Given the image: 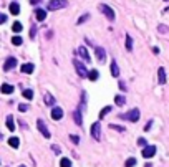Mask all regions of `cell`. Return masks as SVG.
I'll return each mask as SVG.
<instances>
[{
  "label": "cell",
  "instance_id": "obj_1",
  "mask_svg": "<svg viewBox=\"0 0 169 167\" xmlns=\"http://www.w3.org/2000/svg\"><path fill=\"white\" fill-rule=\"evenodd\" d=\"M68 5L66 0H50L47 5V9L48 10H60V9H65Z\"/></svg>",
  "mask_w": 169,
  "mask_h": 167
},
{
  "label": "cell",
  "instance_id": "obj_2",
  "mask_svg": "<svg viewBox=\"0 0 169 167\" xmlns=\"http://www.w3.org/2000/svg\"><path fill=\"white\" fill-rule=\"evenodd\" d=\"M123 119H126V121H131V122H138L139 121V109H131V111H128L126 114H123Z\"/></svg>",
  "mask_w": 169,
  "mask_h": 167
},
{
  "label": "cell",
  "instance_id": "obj_3",
  "mask_svg": "<svg viewBox=\"0 0 169 167\" xmlns=\"http://www.w3.org/2000/svg\"><path fill=\"white\" fill-rule=\"evenodd\" d=\"M73 65H75L76 73H78V75H80L81 78H84V76H88V75H90L88 71H86V68H84V65H83V63H80L78 60H75V61H73Z\"/></svg>",
  "mask_w": 169,
  "mask_h": 167
},
{
  "label": "cell",
  "instance_id": "obj_4",
  "mask_svg": "<svg viewBox=\"0 0 169 167\" xmlns=\"http://www.w3.org/2000/svg\"><path fill=\"white\" fill-rule=\"evenodd\" d=\"M91 136L95 137V141H101V124L100 122H95L91 126Z\"/></svg>",
  "mask_w": 169,
  "mask_h": 167
},
{
  "label": "cell",
  "instance_id": "obj_5",
  "mask_svg": "<svg viewBox=\"0 0 169 167\" xmlns=\"http://www.w3.org/2000/svg\"><path fill=\"white\" fill-rule=\"evenodd\" d=\"M100 10H101L106 17H108V20H110V22L114 20V12H113L111 7H108V5H100Z\"/></svg>",
  "mask_w": 169,
  "mask_h": 167
},
{
  "label": "cell",
  "instance_id": "obj_6",
  "mask_svg": "<svg viewBox=\"0 0 169 167\" xmlns=\"http://www.w3.org/2000/svg\"><path fill=\"white\" fill-rule=\"evenodd\" d=\"M37 126H38V129L42 131L43 137H47V139H48V137H50V136H51V132H50V131H48L47 124H45V122H43L42 119H38V121H37Z\"/></svg>",
  "mask_w": 169,
  "mask_h": 167
},
{
  "label": "cell",
  "instance_id": "obj_7",
  "mask_svg": "<svg viewBox=\"0 0 169 167\" xmlns=\"http://www.w3.org/2000/svg\"><path fill=\"white\" fill-rule=\"evenodd\" d=\"M154 154H156V146H146L143 149V157L144 159H151Z\"/></svg>",
  "mask_w": 169,
  "mask_h": 167
},
{
  "label": "cell",
  "instance_id": "obj_8",
  "mask_svg": "<svg viewBox=\"0 0 169 167\" xmlns=\"http://www.w3.org/2000/svg\"><path fill=\"white\" fill-rule=\"evenodd\" d=\"M76 53L80 55V58H83L86 63H90V61H91V58H90V53H88V50H86L84 46H80V48L76 50Z\"/></svg>",
  "mask_w": 169,
  "mask_h": 167
},
{
  "label": "cell",
  "instance_id": "obj_9",
  "mask_svg": "<svg viewBox=\"0 0 169 167\" xmlns=\"http://www.w3.org/2000/svg\"><path fill=\"white\" fill-rule=\"evenodd\" d=\"M95 53H96V58H98V61H100V63H105L106 61V53H105V50H103L101 46H96Z\"/></svg>",
  "mask_w": 169,
  "mask_h": 167
},
{
  "label": "cell",
  "instance_id": "obj_10",
  "mask_svg": "<svg viewBox=\"0 0 169 167\" xmlns=\"http://www.w3.org/2000/svg\"><path fill=\"white\" fill-rule=\"evenodd\" d=\"M15 65H17V60L13 58V56H10V58H7V61H5L4 70H5V71H10L12 68H15Z\"/></svg>",
  "mask_w": 169,
  "mask_h": 167
},
{
  "label": "cell",
  "instance_id": "obj_11",
  "mask_svg": "<svg viewBox=\"0 0 169 167\" xmlns=\"http://www.w3.org/2000/svg\"><path fill=\"white\" fill-rule=\"evenodd\" d=\"M51 117H53L55 121H60V119L63 117V109L61 108H53L51 109Z\"/></svg>",
  "mask_w": 169,
  "mask_h": 167
},
{
  "label": "cell",
  "instance_id": "obj_12",
  "mask_svg": "<svg viewBox=\"0 0 169 167\" xmlns=\"http://www.w3.org/2000/svg\"><path fill=\"white\" fill-rule=\"evenodd\" d=\"M35 17H37L38 22H42V20H45V17H47V12L42 10V9H37L35 10Z\"/></svg>",
  "mask_w": 169,
  "mask_h": 167
},
{
  "label": "cell",
  "instance_id": "obj_13",
  "mask_svg": "<svg viewBox=\"0 0 169 167\" xmlns=\"http://www.w3.org/2000/svg\"><path fill=\"white\" fill-rule=\"evenodd\" d=\"M111 75H113L114 78L119 76V68H118V65H116V61H111Z\"/></svg>",
  "mask_w": 169,
  "mask_h": 167
},
{
  "label": "cell",
  "instance_id": "obj_14",
  "mask_svg": "<svg viewBox=\"0 0 169 167\" xmlns=\"http://www.w3.org/2000/svg\"><path fill=\"white\" fill-rule=\"evenodd\" d=\"M157 79H159V84H164V83H166V75H164V68H159V71H157Z\"/></svg>",
  "mask_w": 169,
  "mask_h": 167
},
{
  "label": "cell",
  "instance_id": "obj_15",
  "mask_svg": "<svg viewBox=\"0 0 169 167\" xmlns=\"http://www.w3.org/2000/svg\"><path fill=\"white\" fill-rule=\"evenodd\" d=\"M45 104H47V106H53V104H55V98L51 96L50 93L45 94Z\"/></svg>",
  "mask_w": 169,
  "mask_h": 167
},
{
  "label": "cell",
  "instance_id": "obj_16",
  "mask_svg": "<svg viewBox=\"0 0 169 167\" xmlns=\"http://www.w3.org/2000/svg\"><path fill=\"white\" fill-rule=\"evenodd\" d=\"M32 71H33V65H32V63L22 65V73H32Z\"/></svg>",
  "mask_w": 169,
  "mask_h": 167
},
{
  "label": "cell",
  "instance_id": "obj_17",
  "mask_svg": "<svg viewBox=\"0 0 169 167\" xmlns=\"http://www.w3.org/2000/svg\"><path fill=\"white\" fill-rule=\"evenodd\" d=\"M7 127H9V131L15 129V121H13V116H7Z\"/></svg>",
  "mask_w": 169,
  "mask_h": 167
},
{
  "label": "cell",
  "instance_id": "obj_18",
  "mask_svg": "<svg viewBox=\"0 0 169 167\" xmlns=\"http://www.w3.org/2000/svg\"><path fill=\"white\" fill-rule=\"evenodd\" d=\"M2 93H5V94H10V93H13V86L4 83V84H2Z\"/></svg>",
  "mask_w": 169,
  "mask_h": 167
},
{
  "label": "cell",
  "instance_id": "obj_19",
  "mask_svg": "<svg viewBox=\"0 0 169 167\" xmlns=\"http://www.w3.org/2000/svg\"><path fill=\"white\" fill-rule=\"evenodd\" d=\"M75 122L78 126H81L83 124V119H81V113H80V109H76L75 111Z\"/></svg>",
  "mask_w": 169,
  "mask_h": 167
},
{
  "label": "cell",
  "instance_id": "obj_20",
  "mask_svg": "<svg viewBox=\"0 0 169 167\" xmlns=\"http://www.w3.org/2000/svg\"><path fill=\"white\" fill-rule=\"evenodd\" d=\"M10 12H12L13 15H18V13H20V5H18V4H12V5H10Z\"/></svg>",
  "mask_w": 169,
  "mask_h": 167
},
{
  "label": "cell",
  "instance_id": "obj_21",
  "mask_svg": "<svg viewBox=\"0 0 169 167\" xmlns=\"http://www.w3.org/2000/svg\"><path fill=\"white\" fill-rule=\"evenodd\" d=\"M114 103H116L118 106H123L124 103H126V99H124V96H119V94H118V96L114 98Z\"/></svg>",
  "mask_w": 169,
  "mask_h": 167
},
{
  "label": "cell",
  "instance_id": "obj_22",
  "mask_svg": "<svg viewBox=\"0 0 169 167\" xmlns=\"http://www.w3.org/2000/svg\"><path fill=\"white\" fill-rule=\"evenodd\" d=\"M126 50H129V51L133 50V38L129 37V35L126 37Z\"/></svg>",
  "mask_w": 169,
  "mask_h": 167
},
{
  "label": "cell",
  "instance_id": "obj_23",
  "mask_svg": "<svg viewBox=\"0 0 169 167\" xmlns=\"http://www.w3.org/2000/svg\"><path fill=\"white\" fill-rule=\"evenodd\" d=\"M110 111H111V106H106V108H103V109H101V113H100V119H103V117H105L106 114L110 113Z\"/></svg>",
  "mask_w": 169,
  "mask_h": 167
},
{
  "label": "cell",
  "instance_id": "obj_24",
  "mask_svg": "<svg viewBox=\"0 0 169 167\" xmlns=\"http://www.w3.org/2000/svg\"><path fill=\"white\" fill-rule=\"evenodd\" d=\"M60 167H72L70 159H61V161H60Z\"/></svg>",
  "mask_w": 169,
  "mask_h": 167
},
{
  "label": "cell",
  "instance_id": "obj_25",
  "mask_svg": "<svg viewBox=\"0 0 169 167\" xmlns=\"http://www.w3.org/2000/svg\"><path fill=\"white\" fill-rule=\"evenodd\" d=\"M88 78L91 79V81H96V79H98V71H96V70H93V71H90V75H88Z\"/></svg>",
  "mask_w": 169,
  "mask_h": 167
},
{
  "label": "cell",
  "instance_id": "obj_26",
  "mask_svg": "<svg viewBox=\"0 0 169 167\" xmlns=\"http://www.w3.org/2000/svg\"><path fill=\"white\" fill-rule=\"evenodd\" d=\"M22 28H23V27H22V23H20V22H15V23H13V32L20 33V32H22Z\"/></svg>",
  "mask_w": 169,
  "mask_h": 167
},
{
  "label": "cell",
  "instance_id": "obj_27",
  "mask_svg": "<svg viewBox=\"0 0 169 167\" xmlns=\"http://www.w3.org/2000/svg\"><path fill=\"white\" fill-rule=\"evenodd\" d=\"M18 142H20V141H18V137H12V139L9 141V144H10L12 147H15V149H17V147H18Z\"/></svg>",
  "mask_w": 169,
  "mask_h": 167
},
{
  "label": "cell",
  "instance_id": "obj_28",
  "mask_svg": "<svg viewBox=\"0 0 169 167\" xmlns=\"http://www.w3.org/2000/svg\"><path fill=\"white\" fill-rule=\"evenodd\" d=\"M23 98L32 99V98H33V91H32V89H25V91H23Z\"/></svg>",
  "mask_w": 169,
  "mask_h": 167
},
{
  "label": "cell",
  "instance_id": "obj_29",
  "mask_svg": "<svg viewBox=\"0 0 169 167\" xmlns=\"http://www.w3.org/2000/svg\"><path fill=\"white\" fill-rule=\"evenodd\" d=\"M22 42H23V40H22V37H13L12 38V43H13V45H22Z\"/></svg>",
  "mask_w": 169,
  "mask_h": 167
},
{
  "label": "cell",
  "instance_id": "obj_30",
  "mask_svg": "<svg viewBox=\"0 0 169 167\" xmlns=\"http://www.w3.org/2000/svg\"><path fill=\"white\" fill-rule=\"evenodd\" d=\"M134 164H136V159L134 157H131V159H128V161H126V167H133Z\"/></svg>",
  "mask_w": 169,
  "mask_h": 167
},
{
  "label": "cell",
  "instance_id": "obj_31",
  "mask_svg": "<svg viewBox=\"0 0 169 167\" xmlns=\"http://www.w3.org/2000/svg\"><path fill=\"white\" fill-rule=\"evenodd\" d=\"M110 127H111V129H114V131H119V132H123V131H124V127H123V126H114V124H111Z\"/></svg>",
  "mask_w": 169,
  "mask_h": 167
},
{
  "label": "cell",
  "instance_id": "obj_32",
  "mask_svg": "<svg viewBox=\"0 0 169 167\" xmlns=\"http://www.w3.org/2000/svg\"><path fill=\"white\" fill-rule=\"evenodd\" d=\"M70 139H72L75 144H80V137H78V136H75V134H72V136H70Z\"/></svg>",
  "mask_w": 169,
  "mask_h": 167
},
{
  "label": "cell",
  "instance_id": "obj_33",
  "mask_svg": "<svg viewBox=\"0 0 169 167\" xmlns=\"http://www.w3.org/2000/svg\"><path fill=\"white\" fill-rule=\"evenodd\" d=\"M138 144H139L141 147H146V146H148V144H146V139H143V137L138 139Z\"/></svg>",
  "mask_w": 169,
  "mask_h": 167
},
{
  "label": "cell",
  "instance_id": "obj_34",
  "mask_svg": "<svg viewBox=\"0 0 169 167\" xmlns=\"http://www.w3.org/2000/svg\"><path fill=\"white\" fill-rule=\"evenodd\" d=\"M18 109H20L22 113H25L27 109H28V106H27V104H20V106H18Z\"/></svg>",
  "mask_w": 169,
  "mask_h": 167
},
{
  "label": "cell",
  "instance_id": "obj_35",
  "mask_svg": "<svg viewBox=\"0 0 169 167\" xmlns=\"http://www.w3.org/2000/svg\"><path fill=\"white\" fill-rule=\"evenodd\" d=\"M84 20H88V15H83V17H81L80 20H78V23H83Z\"/></svg>",
  "mask_w": 169,
  "mask_h": 167
},
{
  "label": "cell",
  "instance_id": "obj_36",
  "mask_svg": "<svg viewBox=\"0 0 169 167\" xmlns=\"http://www.w3.org/2000/svg\"><path fill=\"white\" fill-rule=\"evenodd\" d=\"M51 149L55 150L56 154H60V147H58V146H51Z\"/></svg>",
  "mask_w": 169,
  "mask_h": 167
},
{
  "label": "cell",
  "instance_id": "obj_37",
  "mask_svg": "<svg viewBox=\"0 0 169 167\" xmlns=\"http://www.w3.org/2000/svg\"><path fill=\"white\" fill-rule=\"evenodd\" d=\"M151 124H152V122H151V121H149V122H148V124L144 126V131H149V127H151Z\"/></svg>",
  "mask_w": 169,
  "mask_h": 167
},
{
  "label": "cell",
  "instance_id": "obj_38",
  "mask_svg": "<svg viewBox=\"0 0 169 167\" xmlns=\"http://www.w3.org/2000/svg\"><path fill=\"white\" fill-rule=\"evenodd\" d=\"M7 20V15H0V22H5Z\"/></svg>",
  "mask_w": 169,
  "mask_h": 167
},
{
  "label": "cell",
  "instance_id": "obj_39",
  "mask_svg": "<svg viewBox=\"0 0 169 167\" xmlns=\"http://www.w3.org/2000/svg\"><path fill=\"white\" fill-rule=\"evenodd\" d=\"M159 30H161V32H168L169 28H168V27H159Z\"/></svg>",
  "mask_w": 169,
  "mask_h": 167
},
{
  "label": "cell",
  "instance_id": "obj_40",
  "mask_svg": "<svg viewBox=\"0 0 169 167\" xmlns=\"http://www.w3.org/2000/svg\"><path fill=\"white\" fill-rule=\"evenodd\" d=\"M32 4H38V2H42V0H30Z\"/></svg>",
  "mask_w": 169,
  "mask_h": 167
},
{
  "label": "cell",
  "instance_id": "obj_41",
  "mask_svg": "<svg viewBox=\"0 0 169 167\" xmlns=\"http://www.w3.org/2000/svg\"><path fill=\"white\" fill-rule=\"evenodd\" d=\"M20 167H25V166H20Z\"/></svg>",
  "mask_w": 169,
  "mask_h": 167
},
{
  "label": "cell",
  "instance_id": "obj_42",
  "mask_svg": "<svg viewBox=\"0 0 169 167\" xmlns=\"http://www.w3.org/2000/svg\"><path fill=\"white\" fill-rule=\"evenodd\" d=\"M166 2H169V0H166Z\"/></svg>",
  "mask_w": 169,
  "mask_h": 167
}]
</instances>
